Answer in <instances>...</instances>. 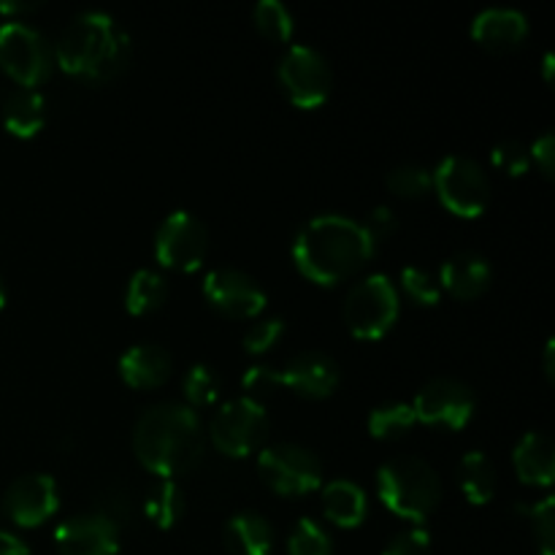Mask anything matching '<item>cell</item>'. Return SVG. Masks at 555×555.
Instances as JSON below:
<instances>
[{"label":"cell","mask_w":555,"mask_h":555,"mask_svg":"<svg viewBox=\"0 0 555 555\" xmlns=\"http://www.w3.org/2000/svg\"><path fill=\"white\" fill-rule=\"evenodd\" d=\"M374 242L363 225L345 215L312 217L293 242V263L314 285L350 280L374 255Z\"/></svg>","instance_id":"obj_1"},{"label":"cell","mask_w":555,"mask_h":555,"mask_svg":"<svg viewBox=\"0 0 555 555\" xmlns=\"http://www.w3.org/2000/svg\"><path fill=\"white\" fill-rule=\"evenodd\" d=\"M206 437L193 406L155 404L141 412L133 428L135 459L160 480H173L195 469L204 455Z\"/></svg>","instance_id":"obj_2"},{"label":"cell","mask_w":555,"mask_h":555,"mask_svg":"<svg viewBox=\"0 0 555 555\" xmlns=\"http://www.w3.org/2000/svg\"><path fill=\"white\" fill-rule=\"evenodd\" d=\"M54 54L57 65L68 76L90 85H103L117 79L128 68L133 43L114 16L103 11H85L65 27Z\"/></svg>","instance_id":"obj_3"},{"label":"cell","mask_w":555,"mask_h":555,"mask_svg":"<svg viewBox=\"0 0 555 555\" xmlns=\"http://www.w3.org/2000/svg\"><path fill=\"white\" fill-rule=\"evenodd\" d=\"M377 491L390 513L412 524H423L442 502L437 469L417 455L385 461L377 472Z\"/></svg>","instance_id":"obj_4"},{"label":"cell","mask_w":555,"mask_h":555,"mask_svg":"<svg viewBox=\"0 0 555 555\" xmlns=\"http://www.w3.org/2000/svg\"><path fill=\"white\" fill-rule=\"evenodd\" d=\"M431 190L453 215L475 220L491 204V179L486 168L466 155H448L431 173Z\"/></svg>","instance_id":"obj_5"},{"label":"cell","mask_w":555,"mask_h":555,"mask_svg":"<svg viewBox=\"0 0 555 555\" xmlns=\"http://www.w3.org/2000/svg\"><path fill=\"white\" fill-rule=\"evenodd\" d=\"M399 291L385 274L358 282L345 298V325L356 339H383L399 320Z\"/></svg>","instance_id":"obj_6"},{"label":"cell","mask_w":555,"mask_h":555,"mask_svg":"<svg viewBox=\"0 0 555 555\" xmlns=\"http://www.w3.org/2000/svg\"><path fill=\"white\" fill-rule=\"evenodd\" d=\"M258 475L280 496H307L323 482V466L312 450L293 442H276L260 450Z\"/></svg>","instance_id":"obj_7"},{"label":"cell","mask_w":555,"mask_h":555,"mask_svg":"<svg viewBox=\"0 0 555 555\" xmlns=\"http://www.w3.org/2000/svg\"><path fill=\"white\" fill-rule=\"evenodd\" d=\"M266 434H269V412L260 401L247 396L222 404L209 423L211 444L231 459H247L249 453H255L263 444Z\"/></svg>","instance_id":"obj_8"},{"label":"cell","mask_w":555,"mask_h":555,"mask_svg":"<svg viewBox=\"0 0 555 555\" xmlns=\"http://www.w3.org/2000/svg\"><path fill=\"white\" fill-rule=\"evenodd\" d=\"M0 68L25 90H36L52 70V52H49L47 38L27 22H3L0 25Z\"/></svg>","instance_id":"obj_9"},{"label":"cell","mask_w":555,"mask_h":555,"mask_svg":"<svg viewBox=\"0 0 555 555\" xmlns=\"http://www.w3.org/2000/svg\"><path fill=\"white\" fill-rule=\"evenodd\" d=\"M280 85L287 101L298 108H320L331 95L334 74L318 49L307 43H293L280 60Z\"/></svg>","instance_id":"obj_10"},{"label":"cell","mask_w":555,"mask_h":555,"mask_svg":"<svg viewBox=\"0 0 555 555\" xmlns=\"http://www.w3.org/2000/svg\"><path fill=\"white\" fill-rule=\"evenodd\" d=\"M209 253V231L190 211H171L155 233L157 263L173 271H198Z\"/></svg>","instance_id":"obj_11"},{"label":"cell","mask_w":555,"mask_h":555,"mask_svg":"<svg viewBox=\"0 0 555 555\" xmlns=\"http://www.w3.org/2000/svg\"><path fill=\"white\" fill-rule=\"evenodd\" d=\"M417 423L426 426L464 428L475 415V393L455 377H437L421 388L412 401Z\"/></svg>","instance_id":"obj_12"},{"label":"cell","mask_w":555,"mask_h":555,"mask_svg":"<svg viewBox=\"0 0 555 555\" xmlns=\"http://www.w3.org/2000/svg\"><path fill=\"white\" fill-rule=\"evenodd\" d=\"M204 296L217 312L233 320L258 318L269 304V296L258 285V280L231 266H220L204 276Z\"/></svg>","instance_id":"obj_13"},{"label":"cell","mask_w":555,"mask_h":555,"mask_svg":"<svg viewBox=\"0 0 555 555\" xmlns=\"http://www.w3.org/2000/svg\"><path fill=\"white\" fill-rule=\"evenodd\" d=\"M5 515L14 520L22 529H36V526L47 524L60 507V491L52 475L43 472H33V475H22L9 486L3 496Z\"/></svg>","instance_id":"obj_14"},{"label":"cell","mask_w":555,"mask_h":555,"mask_svg":"<svg viewBox=\"0 0 555 555\" xmlns=\"http://www.w3.org/2000/svg\"><path fill=\"white\" fill-rule=\"evenodd\" d=\"M60 555H117L119 524L103 513L74 515L54 531Z\"/></svg>","instance_id":"obj_15"},{"label":"cell","mask_w":555,"mask_h":555,"mask_svg":"<svg viewBox=\"0 0 555 555\" xmlns=\"http://www.w3.org/2000/svg\"><path fill=\"white\" fill-rule=\"evenodd\" d=\"M276 374H280V385L291 388L293 393L304 396V399H325L339 385V366H336V361L318 350L298 352Z\"/></svg>","instance_id":"obj_16"},{"label":"cell","mask_w":555,"mask_h":555,"mask_svg":"<svg viewBox=\"0 0 555 555\" xmlns=\"http://www.w3.org/2000/svg\"><path fill=\"white\" fill-rule=\"evenodd\" d=\"M529 36V20L515 9H486L472 22V38L493 54L518 49Z\"/></svg>","instance_id":"obj_17"},{"label":"cell","mask_w":555,"mask_h":555,"mask_svg":"<svg viewBox=\"0 0 555 555\" xmlns=\"http://www.w3.org/2000/svg\"><path fill=\"white\" fill-rule=\"evenodd\" d=\"M437 280L439 287L448 291L450 296L461 298V301H472V298H480L491 287L493 269L480 253H455L453 258L444 260Z\"/></svg>","instance_id":"obj_18"},{"label":"cell","mask_w":555,"mask_h":555,"mask_svg":"<svg viewBox=\"0 0 555 555\" xmlns=\"http://www.w3.org/2000/svg\"><path fill=\"white\" fill-rule=\"evenodd\" d=\"M171 356L160 345H133L119 358V377L133 390L160 388L171 377Z\"/></svg>","instance_id":"obj_19"},{"label":"cell","mask_w":555,"mask_h":555,"mask_svg":"<svg viewBox=\"0 0 555 555\" xmlns=\"http://www.w3.org/2000/svg\"><path fill=\"white\" fill-rule=\"evenodd\" d=\"M513 464L520 482L547 488L555 480V444L547 434L529 431L513 450Z\"/></svg>","instance_id":"obj_20"},{"label":"cell","mask_w":555,"mask_h":555,"mask_svg":"<svg viewBox=\"0 0 555 555\" xmlns=\"http://www.w3.org/2000/svg\"><path fill=\"white\" fill-rule=\"evenodd\" d=\"M222 540L231 555H271L274 529L260 513H238L222 529Z\"/></svg>","instance_id":"obj_21"},{"label":"cell","mask_w":555,"mask_h":555,"mask_svg":"<svg viewBox=\"0 0 555 555\" xmlns=\"http://www.w3.org/2000/svg\"><path fill=\"white\" fill-rule=\"evenodd\" d=\"M323 515L339 529H358L366 520L369 499L352 480H331L323 488Z\"/></svg>","instance_id":"obj_22"},{"label":"cell","mask_w":555,"mask_h":555,"mask_svg":"<svg viewBox=\"0 0 555 555\" xmlns=\"http://www.w3.org/2000/svg\"><path fill=\"white\" fill-rule=\"evenodd\" d=\"M47 122V103L38 90H14L3 103V125L16 139H33Z\"/></svg>","instance_id":"obj_23"},{"label":"cell","mask_w":555,"mask_h":555,"mask_svg":"<svg viewBox=\"0 0 555 555\" xmlns=\"http://www.w3.org/2000/svg\"><path fill=\"white\" fill-rule=\"evenodd\" d=\"M459 486L469 504H488L496 496V469L480 450H469L459 461Z\"/></svg>","instance_id":"obj_24"},{"label":"cell","mask_w":555,"mask_h":555,"mask_svg":"<svg viewBox=\"0 0 555 555\" xmlns=\"http://www.w3.org/2000/svg\"><path fill=\"white\" fill-rule=\"evenodd\" d=\"M168 298V285L163 280V274L152 269H139L130 276L128 287H125V309L135 318H144V314L157 312V309L166 304Z\"/></svg>","instance_id":"obj_25"},{"label":"cell","mask_w":555,"mask_h":555,"mask_svg":"<svg viewBox=\"0 0 555 555\" xmlns=\"http://www.w3.org/2000/svg\"><path fill=\"white\" fill-rule=\"evenodd\" d=\"M144 513L157 529H173L184 515V496L177 480H157L144 502Z\"/></svg>","instance_id":"obj_26"},{"label":"cell","mask_w":555,"mask_h":555,"mask_svg":"<svg viewBox=\"0 0 555 555\" xmlns=\"http://www.w3.org/2000/svg\"><path fill=\"white\" fill-rule=\"evenodd\" d=\"M415 423L417 417L412 404L393 401V404H383L372 410V415H369V434L374 439H383V442H393V439L406 437L415 428Z\"/></svg>","instance_id":"obj_27"},{"label":"cell","mask_w":555,"mask_h":555,"mask_svg":"<svg viewBox=\"0 0 555 555\" xmlns=\"http://www.w3.org/2000/svg\"><path fill=\"white\" fill-rule=\"evenodd\" d=\"M287 553L291 555H334V542L328 531L312 518H301L293 526L287 537Z\"/></svg>","instance_id":"obj_28"},{"label":"cell","mask_w":555,"mask_h":555,"mask_svg":"<svg viewBox=\"0 0 555 555\" xmlns=\"http://www.w3.org/2000/svg\"><path fill=\"white\" fill-rule=\"evenodd\" d=\"M255 27H258L269 41L282 43L291 41L296 22H293V14L287 11L285 3H280V0H260V3L255 5Z\"/></svg>","instance_id":"obj_29"},{"label":"cell","mask_w":555,"mask_h":555,"mask_svg":"<svg viewBox=\"0 0 555 555\" xmlns=\"http://www.w3.org/2000/svg\"><path fill=\"white\" fill-rule=\"evenodd\" d=\"M401 287H404L406 298L417 307H434L442 298L439 280L428 269H421V266H404L401 269Z\"/></svg>","instance_id":"obj_30"},{"label":"cell","mask_w":555,"mask_h":555,"mask_svg":"<svg viewBox=\"0 0 555 555\" xmlns=\"http://www.w3.org/2000/svg\"><path fill=\"white\" fill-rule=\"evenodd\" d=\"M385 182H388V190L393 195L415 201L431 190V171L423 166H415V163H404V166H396Z\"/></svg>","instance_id":"obj_31"},{"label":"cell","mask_w":555,"mask_h":555,"mask_svg":"<svg viewBox=\"0 0 555 555\" xmlns=\"http://www.w3.org/2000/svg\"><path fill=\"white\" fill-rule=\"evenodd\" d=\"M220 390V377H217L215 369L206 366V363H195V366L184 374V396H188V401L193 406L215 404Z\"/></svg>","instance_id":"obj_32"},{"label":"cell","mask_w":555,"mask_h":555,"mask_svg":"<svg viewBox=\"0 0 555 555\" xmlns=\"http://www.w3.org/2000/svg\"><path fill=\"white\" fill-rule=\"evenodd\" d=\"M553 509H555V499L553 496H545L542 502L531 504V507H529L531 529H534V540H537V545H540L542 555H553V545H555Z\"/></svg>","instance_id":"obj_33"},{"label":"cell","mask_w":555,"mask_h":555,"mask_svg":"<svg viewBox=\"0 0 555 555\" xmlns=\"http://www.w3.org/2000/svg\"><path fill=\"white\" fill-rule=\"evenodd\" d=\"M491 160L499 171L509 173V177H524L526 171L531 168V157H529V146H524L520 141H502V144L493 146Z\"/></svg>","instance_id":"obj_34"},{"label":"cell","mask_w":555,"mask_h":555,"mask_svg":"<svg viewBox=\"0 0 555 555\" xmlns=\"http://www.w3.org/2000/svg\"><path fill=\"white\" fill-rule=\"evenodd\" d=\"M282 331H285L282 320H263V323H255L253 328L244 334V350H247L249 356H263V352H269L271 347L282 339Z\"/></svg>","instance_id":"obj_35"},{"label":"cell","mask_w":555,"mask_h":555,"mask_svg":"<svg viewBox=\"0 0 555 555\" xmlns=\"http://www.w3.org/2000/svg\"><path fill=\"white\" fill-rule=\"evenodd\" d=\"M383 555H431V534L426 529H410L396 534Z\"/></svg>","instance_id":"obj_36"},{"label":"cell","mask_w":555,"mask_h":555,"mask_svg":"<svg viewBox=\"0 0 555 555\" xmlns=\"http://www.w3.org/2000/svg\"><path fill=\"white\" fill-rule=\"evenodd\" d=\"M242 385H244V390H247V399L258 401L260 396H266V393H271L274 388H280V374L269 366H253V369H247V374H244Z\"/></svg>","instance_id":"obj_37"},{"label":"cell","mask_w":555,"mask_h":555,"mask_svg":"<svg viewBox=\"0 0 555 555\" xmlns=\"http://www.w3.org/2000/svg\"><path fill=\"white\" fill-rule=\"evenodd\" d=\"M361 225H363V231L369 233V238L374 242V247H377L379 242H385V238L396 231L393 209H388V206H374Z\"/></svg>","instance_id":"obj_38"},{"label":"cell","mask_w":555,"mask_h":555,"mask_svg":"<svg viewBox=\"0 0 555 555\" xmlns=\"http://www.w3.org/2000/svg\"><path fill=\"white\" fill-rule=\"evenodd\" d=\"M529 157L534 160V166L540 168V173L545 179L553 177L555 168V135L553 130H545L542 135H537L534 144L529 146Z\"/></svg>","instance_id":"obj_39"},{"label":"cell","mask_w":555,"mask_h":555,"mask_svg":"<svg viewBox=\"0 0 555 555\" xmlns=\"http://www.w3.org/2000/svg\"><path fill=\"white\" fill-rule=\"evenodd\" d=\"M0 555H30V547L16 534L0 529Z\"/></svg>","instance_id":"obj_40"},{"label":"cell","mask_w":555,"mask_h":555,"mask_svg":"<svg viewBox=\"0 0 555 555\" xmlns=\"http://www.w3.org/2000/svg\"><path fill=\"white\" fill-rule=\"evenodd\" d=\"M36 5L33 3H0V14H27Z\"/></svg>","instance_id":"obj_41"},{"label":"cell","mask_w":555,"mask_h":555,"mask_svg":"<svg viewBox=\"0 0 555 555\" xmlns=\"http://www.w3.org/2000/svg\"><path fill=\"white\" fill-rule=\"evenodd\" d=\"M553 350H555V345H553V339L547 341V347H545V372H547V377L553 379Z\"/></svg>","instance_id":"obj_42"},{"label":"cell","mask_w":555,"mask_h":555,"mask_svg":"<svg viewBox=\"0 0 555 555\" xmlns=\"http://www.w3.org/2000/svg\"><path fill=\"white\" fill-rule=\"evenodd\" d=\"M545 79L553 81V54L551 52L545 54Z\"/></svg>","instance_id":"obj_43"},{"label":"cell","mask_w":555,"mask_h":555,"mask_svg":"<svg viewBox=\"0 0 555 555\" xmlns=\"http://www.w3.org/2000/svg\"><path fill=\"white\" fill-rule=\"evenodd\" d=\"M3 304H5V291H3V285H0V309H3Z\"/></svg>","instance_id":"obj_44"}]
</instances>
